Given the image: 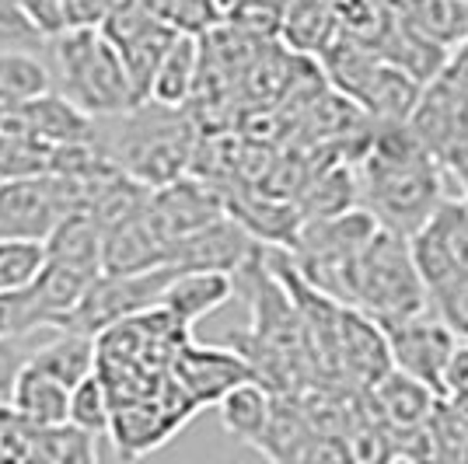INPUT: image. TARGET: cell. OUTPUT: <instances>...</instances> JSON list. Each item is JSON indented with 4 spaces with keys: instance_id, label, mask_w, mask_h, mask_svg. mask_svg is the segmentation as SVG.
Instances as JSON below:
<instances>
[{
    "instance_id": "cell-8",
    "label": "cell",
    "mask_w": 468,
    "mask_h": 464,
    "mask_svg": "<svg viewBox=\"0 0 468 464\" xmlns=\"http://www.w3.org/2000/svg\"><path fill=\"white\" fill-rule=\"evenodd\" d=\"M193 412H199V408L168 377L151 398H140V402H126V406L112 408L109 437H112V444H116L122 461H137L144 454L157 450L161 444H168L178 429L189 423Z\"/></svg>"
},
{
    "instance_id": "cell-4",
    "label": "cell",
    "mask_w": 468,
    "mask_h": 464,
    "mask_svg": "<svg viewBox=\"0 0 468 464\" xmlns=\"http://www.w3.org/2000/svg\"><path fill=\"white\" fill-rule=\"evenodd\" d=\"M353 308L371 314L374 322H391L430 308L427 287L416 272L412 252L402 234L378 227L364 245L353 269Z\"/></svg>"
},
{
    "instance_id": "cell-17",
    "label": "cell",
    "mask_w": 468,
    "mask_h": 464,
    "mask_svg": "<svg viewBox=\"0 0 468 464\" xmlns=\"http://www.w3.org/2000/svg\"><path fill=\"white\" fill-rule=\"evenodd\" d=\"M199 67H203V42L196 36H182L168 46L165 59L157 63L151 88H147V101L154 105H168V109H186L196 95V80H199Z\"/></svg>"
},
{
    "instance_id": "cell-19",
    "label": "cell",
    "mask_w": 468,
    "mask_h": 464,
    "mask_svg": "<svg viewBox=\"0 0 468 464\" xmlns=\"http://www.w3.org/2000/svg\"><path fill=\"white\" fill-rule=\"evenodd\" d=\"M67 402H70V387H63L57 377H49L46 370L32 367V364L21 370L15 395H11V408L39 429H63Z\"/></svg>"
},
{
    "instance_id": "cell-14",
    "label": "cell",
    "mask_w": 468,
    "mask_h": 464,
    "mask_svg": "<svg viewBox=\"0 0 468 464\" xmlns=\"http://www.w3.org/2000/svg\"><path fill=\"white\" fill-rule=\"evenodd\" d=\"M395 447L406 464H468V412L441 398L427 423Z\"/></svg>"
},
{
    "instance_id": "cell-6",
    "label": "cell",
    "mask_w": 468,
    "mask_h": 464,
    "mask_svg": "<svg viewBox=\"0 0 468 464\" xmlns=\"http://www.w3.org/2000/svg\"><path fill=\"white\" fill-rule=\"evenodd\" d=\"M178 276L172 266H157L147 272H126V276H109L101 272L95 283L88 287L84 301L70 314V322L63 329L80 332L98 339L105 329H112L119 322H130L144 311H154L161 304V293L168 290V283Z\"/></svg>"
},
{
    "instance_id": "cell-32",
    "label": "cell",
    "mask_w": 468,
    "mask_h": 464,
    "mask_svg": "<svg viewBox=\"0 0 468 464\" xmlns=\"http://www.w3.org/2000/svg\"><path fill=\"white\" fill-rule=\"evenodd\" d=\"M441 398L451 406H468V343H458L441 374Z\"/></svg>"
},
{
    "instance_id": "cell-12",
    "label": "cell",
    "mask_w": 468,
    "mask_h": 464,
    "mask_svg": "<svg viewBox=\"0 0 468 464\" xmlns=\"http://www.w3.org/2000/svg\"><path fill=\"white\" fill-rule=\"evenodd\" d=\"M364 391H367L364 412L388 433L395 444L427 423L430 416H433V408H437V402H441L437 391H430L423 381H416V377H410V374H402V370L395 367L388 374H381Z\"/></svg>"
},
{
    "instance_id": "cell-1",
    "label": "cell",
    "mask_w": 468,
    "mask_h": 464,
    "mask_svg": "<svg viewBox=\"0 0 468 464\" xmlns=\"http://www.w3.org/2000/svg\"><path fill=\"white\" fill-rule=\"evenodd\" d=\"M444 168L412 140L406 122H378L356 161V193L378 227L412 237L448 199Z\"/></svg>"
},
{
    "instance_id": "cell-30",
    "label": "cell",
    "mask_w": 468,
    "mask_h": 464,
    "mask_svg": "<svg viewBox=\"0 0 468 464\" xmlns=\"http://www.w3.org/2000/svg\"><path fill=\"white\" fill-rule=\"evenodd\" d=\"M437 304V318L448 325L458 339H468V276H454L448 283L427 293Z\"/></svg>"
},
{
    "instance_id": "cell-28",
    "label": "cell",
    "mask_w": 468,
    "mask_h": 464,
    "mask_svg": "<svg viewBox=\"0 0 468 464\" xmlns=\"http://www.w3.org/2000/svg\"><path fill=\"white\" fill-rule=\"evenodd\" d=\"M46 42L18 0H0V53H42Z\"/></svg>"
},
{
    "instance_id": "cell-21",
    "label": "cell",
    "mask_w": 468,
    "mask_h": 464,
    "mask_svg": "<svg viewBox=\"0 0 468 464\" xmlns=\"http://www.w3.org/2000/svg\"><path fill=\"white\" fill-rule=\"evenodd\" d=\"M402 18L423 39L441 49H454L468 32V4L465 0H402Z\"/></svg>"
},
{
    "instance_id": "cell-3",
    "label": "cell",
    "mask_w": 468,
    "mask_h": 464,
    "mask_svg": "<svg viewBox=\"0 0 468 464\" xmlns=\"http://www.w3.org/2000/svg\"><path fill=\"white\" fill-rule=\"evenodd\" d=\"M42 59L57 95L91 119L119 116L140 105L133 84L122 70V59L98 28H67L46 42Z\"/></svg>"
},
{
    "instance_id": "cell-23",
    "label": "cell",
    "mask_w": 468,
    "mask_h": 464,
    "mask_svg": "<svg viewBox=\"0 0 468 464\" xmlns=\"http://www.w3.org/2000/svg\"><path fill=\"white\" fill-rule=\"evenodd\" d=\"M53 91L42 53H0V105H25Z\"/></svg>"
},
{
    "instance_id": "cell-33",
    "label": "cell",
    "mask_w": 468,
    "mask_h": 464,
    "mask_svg": "<svg viewBox=\"0 0 468 464\" xmlns=\"http://www.w3.org/2000/svg\"><path fill=\"white\" fill-rule=\"evenodd\" d=\"M57 464H101L98 458V437L63 426L57 433Z\"/></svg>"
},
{
    "instance_id": "cell-26",
    "label": "cell",
    "mask_w": 468,
    "mask_h": 464,
    "mask_svg": "<svg viewBox=\"0 0 468 464\" xmlns=\"http://www.w3.org/2000/svg\"><path fill=\"white\" fill-rule=\"evenodd\" d=\"M42 266H46V245L42 241L0 237V293L32 287Z\"/></svg>"
},
{
    "instance_id": "cell-9",
    "label": "cell",
    "mask_w": 468,
    "mask_h": 464,
    "mask_svg": "<svg viewBox=\"0 0 468 464\" xmlns=\"http://www.w3.org/2000/svg\"><path fill=\"white\" fill-rule=\"evenodd\" d=\"M378 329L385 335L391 367L423 381L441 398V374H444V364L462 339L437 314H430V308L420 314H406V318L378 322Z\"/></svg>"
},
{
    "instance_id": "cell-10",
    "label": "cell",
    "mask_w": 468,
    "mask_h": 464,
    "mask_svg": "<svg viewBox=\"0 0 468 464\" xmlns=\"http://www.w3.org/2000/svg\"><path fill=\"white\" fill-rule=\"evenodd\" d=\"M217 216H224V199L193 178H178L172 185L151 189L147 206H144V220L154 231L157 241L165 245V255L176 241L203 231Z\"/></svg>"
},
{
    "instance_id": "cell-24",
    "label": "cell",
    "mask_w": 468,
    "mask_h": 464,
    "mask_svg": "<svg viewBox=\"0 0 468 464\" xmlns=\"http://www.w3.org/2000/svg\"><path fill=\"white\" fill-rule=\"evenodd\" d=\"M335 0H291L287 15H283V32L297 49H325L335 36H332V25H335Z\"/></svg>"
},
{
    "instance_id": "cell-18",
    "label": "cell",
    "mask_w": 468,
    "mask_h": 464,
    "mask_svg": "<svg viewBox=\"0 0 468 464\" xmlns=\"http://www.w3.org/2000/svg\"><path fill=\"white\" fill-rule=\"evenodd\" d=\"M25 122L36 140L49 147H70V143H95V119L84 116L70 101L57 91L42 98H32L21 105Z\"/></svg>"
},
{
    "instance_id": "cell-29",
    "label": "cell",
    "mask_w": 468,
    "mask_h": 464,
    "mask_svg": "<svg viewBox=\"0 0 468 464\" xmlns=\"http://www.w3.org/2000/svg\"><path fill=\"white\" fill-rule=\"evenodd\" d=\"M39 332L49 329H46L28 287L0 293V339H25V335H39Z\"/></svg>"
},
{
    "instance_id": "cell-5",
    "label": "cell",
    "mask_w": 468,
    "mask_h": 464,
    "mask_svg": "<svg viewBox=\"0 0 468 464\" xmlns=\"http://www.w3.org/2000/svg\"><path fill=\"white\" fill-rule=\"evenodd\" d=\"M70 213H84V185L78 178L32 174L0 182V237L42 241Z\"/></svg>"
},
{
    "instance_id": "cell-13",
    "label": "cell",
    "mask_w": 468,
    "mask_h": 464,
    "mask_svg": "<svg viewBox=\"0 0 468 464\" xmlns=\"http://www.w3.org/2000/svg\"><path fill=\"white\" fill-rule=\"evenodd\" d=\"M332 364H339V370L360 387H371L381 374H388V346L371 314L346 304L339 308L335 332H332Z\"/></svg>"
},
{
    "instance_id": "cell-36",
    "label": "cell",
    "mask_w": 468,
    "mask_h": 464,
    "mask_svg": "<svg viewBox=\"0 0 468 464\" xmlns=\"http://www.w3.org/2000/svg\"><path fill=\"white\" fill-rule=\"evenodd\" d=\"M437 78L444 80L454 95L468 101V32H465V39L458 42V46L448 53L444 67L437 70Z\"/></svg>"
},
{
    "instance_id": "cell-16",
    "label": "cell",
    "mask_w": 468,
    "mask_h": 464,
    "mask_svg": "<svg viewBox=\"0 0 468 464\" xmlns=\"http://www.w3.org/2000/svg\"><path fill=\"white\" fill-rule=\"evenodd\" d=\"M32 367L46 370L49 377H57L63 387H78L84 377H91L98 367V343L91 335H80L70 329H49L42 332V339L36 343Z\"/></svg>"
},
{
    "instance_id": "cell-37",
    "label": "cell",
    "mask_w": 468,
    "mask_h": 464,
    "mask_svg": "<svg viewBox=\"0 0 468 464\" xmlns=\"http://www.w3.org/2000/svg\"><path fill=\"white\" fill-rule=\"evenodd\" d=\"M441 168H444V178H451V185L462 193V203H468V140L458 143V147L441 161Z\"/></svg>"
},
{
    "instance_id": "cell-2",
    "label": "cell",
    "mask_w": 468,
    "mask_h": 464,
    "mask_svg": "<svg viewBox=\"0 0 468 464\" xmlns=\"http://www.w3.org/2000/svg\"><path fill=\"white\" fill-rule=\"evenodd\" d=\"M95 147L144 189L178 182L196 161V122L186 109L140 101L109 119H95Z\"/></svg>"
},
{
    "instance_id": "cell-34",
    "label": "cell",
    "mask_w": 468,
    "mask_h": 464,
    "mask_svg": "<svg viewBox=\"0 0 468 464\" xmlns=\"http://www.w3.org/2000/svg\"><path fill=\"white\" fill-rule=\"evenodd\" d=\"M116 0H63V25L67 28H98L109 18Z\"/></svg>"
},
{
    "instance_id": "cell-20",
    "label": "cell",
    "mask_w": 468,
    "mask_h": 464,
    "mask_svg": "<svg viewBox=\"0 0 468 464\" xmlns=\"http://www.w3.org/2000/svg\"><path fill=\"white\" fill-rule=\"evenodd\" d=\"M217 408H220V426L238 444L259 447L266 426H270V416H273V395L259 381H241L217 402Z\"/></svg>"
},
{
    "instance_id": "cell-11",
    "label": "cell",
    "mask_w": 468,
    "mask_h": 464,
    "mask_svg": "<svg viewBox=\"0 0 468 464\" xmlns=\"http://www.w3.org/2000/svg\"><path fill=\"white\" fill-rule=\"evenodd\" d=\"M168 377L176 381V387L196 408L217 406L234 385L255 381L249 364L238 353L214 346H193V343L178 346V353L172 356V367H168Z\"/></svg>"
},
{
    "instance_id": "cell-27",
    "label": "cell",
    "mask_w": 468,
    "mask_h": 464,
    "mask_svg": "<svg viewBox=\"0 0 468 464\" xmlns=\"http://www.w3.org/2000/svg\"><path fill=\"white\" fill-rule=\"evenodd\" d=\"M157 21L172 25L182 36H196L210 32L220 21V0H140Z\"/></svg>"
},
{
    "instance_id": "cell-15",
    "label": "cell",
    "mask_w": 468,
    "mask_h": 464,
    "mask_svg": "<svg viewBox=\"0 0 468 464\" xmlns=\"http://www.w3.org/2000/svg\"><path fill=\"white\" fill-rule=\"evenodd\" d=\"M231 293L234 276H228V272H178L176 279L168 283V290L161 293L157 308L165 311L176 325L189 332L199 318H207L210 311L228 304Z\"/></svg>"
},
{
    "instance_id": "cell-22",
    "label": "cell",
    "mask_w": 468,
    "mask_h": 464,
    "mask_svg": "<svg viewBox=\"0 0 468 464\" xmlns=\"http://www.w3.org/2000/svg\"><path fill=\"white\" fill-rule=\"evenodd\" d=\"M57 433L21 419L11 406H0V464H57Z\"/></svg>"
},
{
    "instance_id": "cell-7",
    "label": "cell",
    "mask_w": 468,
    "mask_h": 464,
    "mask_svg": "<svg viewBox=\"0 0 468 464\" xmlns=\"http://www.w3.org/2000/svg\"><path fill=\"white\" fill-rule=\"evenodd\" d=\"M98 32L109 39V46L122 59V70L133 84L137 101H147V88H151L157 63L165 59L178 32L172 25L157 21L140 0H116V7L98 25Z\"/></svg>"
},
{
    "instance_id": "cell-35",
    "label": "cell",
    "mask_w": 468,
    "mask_h": 464,
    "mask_svg": "<svg viewBox=\"0 0 468 464\" xmlns=\"http://www.w3.org/2000/svg\"><path fill=\"white\" fill-rule=\"evenodd\" d=\"M18 4L46 39L67 32V25H63V0H18Z\"/></svg>"
},
{
    "instance_id": "cell-31",
    "label": "cell",
    "mask_w": 468,
    "mask_h": 464,
    "mask_svg": "<svg viewBox=\"0 0 468 464\" xmlns=\"http://www.w3.org/2000/svg\"><path fill=\"white\" fill-rule=\"evenodd\" d=\"M39 335H25V339H0V406H11V395H15V385H18L21 370L28 367V356Z\"/></svg>"
},
{
    "instance_id": "cell-25",
    "label": "cell",
    "mask_w": 468,
    "mask_h": 464,
    "mask_svg": "<svg viewBox=\"0 0 468 464\" xmlns=\"http://www.w3.org/2000/svg\"><path fill=\"white\" fill-rule=\"evenodd\" d=\"M112 423V398L101 385V377L91 374L78 387H70V402H67V426L80 429L88 437H105Z\"/></svg>"
}]
</instances>
